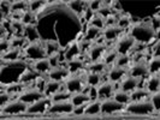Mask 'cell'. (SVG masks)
<instances>
[{
  "instance_id": "obj_24",
  "label": "cell",
  "mask_w": 160,
  "mask_h": 120,
  "mask_svg": "<svg viewBox=\"0 0 160 120\" xmlns=\"http://www.w3.org/2000/svg\"><path fill=\"white\" fill-rule=\"evenodd\" d=\"M69 7L78 17H83L89 7V1H68Z\"/></svg>"
},
{
  "instance_id": "obj_21",
  "label": "cell",
  "mask_w": 160,
  "mask_h": 120,
  "mask_svg": "<svg viewBox=\"0 0 160 120\" xmlns=\"http://www.w3.org/2000/svg\"><path fill=\"white\" fill-rule=\"evenodd\" d=\"M101 36H102V30H100V29H98L95 26H93V25H90V24L87 23V26H86L84 30H83V37H82V39L86 41H89V42H92V43H94V42H96Z\"/></svg>"
},
{
  "instance_id": "obj_12",
  "label": "cell",
  "mask_w": 160,
  "mask_h": 120,
  "mask_svg": "<svg viewBox=\"0 0 160 120\" xmlns=\"http://www.w3.org/2000/svg\"><path fill=\"white\" fill-rule=\"evenodd\" d=\"M71 73L68 70L66 65H59L56 67H52V70L49 71V73L47 74V78L49 80H56V82H62L64 83L65 80L69 78Z\"/></svg>"
},
{
  "instance_id": "obj_6",
  "label": "cell",
  "mask_w": 160,
  "mask_h": 120,
  "mask_svg": "<svg viewBox=\"0 0 160 120\" xmlns=\"http://www.w3.org/2000/svg\"><path fill=\"white\" fill-rule=\"evenodd\" d=\"M125 111L134 115H147L154 112V107L151 100H143V101H137V102H130L125 107Z\"/></svg>"
},
{
  "instance_id": "obj_23",
  "label": "cell",
  "mask_w": 160,
  "mask_h": 120,
  "mask_svg": "<svg viewBox=\"0 0 160 120\" xmlns=\"http://www.w3.org/2000/svg\"><path fill=\"white\" fill-rule=\"evenodd\" d=\"M23 36L25 37V40L28 41V43H34V42L41 41L40 34H39L36 25H25Z\"/></svg>"
},
{
  "instance_id": "obj_25",
  "label": "cell",
  "mask_w": 160,
  "mask_h": 120,
  "mask_svg": "<svg viewBox=\"0 0 160 120\" xmlns=\"http://www.w3.org/2000/svg\"><path fill=\"white\" fill-rule=\"evenodd\" d=\"M63 88H64V83L48 79L47 84H46V88H45V91H43V94H45V96H46V97H49V98H51V97L54 95V94H57L58 91H60Z\"/></svg>"
},
{
  "instance_id": "obj_10",
  "label": "cell",
  "mask_w": 160,
  "mask_h": 120,
  "mask_svg": "<svg viewBox=\"0 0 160 120\" xmlns=\"http://www.w3.org/2000/svg\"><path fill=\"white\" fill-rule=\"evenodd\" d=\"M43 97H46L45 94L40 91V90H38L36 88H27L24 90L23 93L21 94V95L18 96L17 98H19L21 101H23L24 103H27L28 106H30V104L35 103V102H38V101H40L41 98H43Z\"/></svg>"
},
{
  "instance_id": "obj_26",
  "label": "cell",
  "mask_w": 160,
  "mask_h": 120,
  "mask_svg": "<svg viewBox=\"0 0 160 120\" xmlns=\"http://www.w3.org/2000/svg\"><path fill=\"white\" fill-rule=\"evenodd\" d=\"M146 89L151 93H158L160 91V76L159 74H151L146 80Z\"/></svg>"
},
{
  "instance_id": "obj_53",
  "label": "cell",
  "mask_w": 160,
  "mask_h": 120,
  "mask_svg": "<svg viewBox=\"0 0 160 120\" xmlns=\"http://www.w3.org/2000/svg\"><path fill=\"white\" fill-rule=\"evenodd\" d=\"M73 114L75 115H83L86 113V106H81V107H75L73 109Z\"/></svg>"
},
{
  "instance_id": "obj_42",
  "label": "cell",
  "mask_w": 160,
  "mask_h": 120,
  "mask_svg": "<svg viewBox=\"0 0 160 120\" xmlns=\"http://www.w3.org/2000/svg\"><path fill=\"white\" fill-rule=\"evenodd\" d=\"M131 64H132V58L130 55H118L114 66H118V67H122V69L129 70V67L131 66Z\"/></svg>"
},
{
  "instance_id": "obj_9",
  "label": "cell",
  "mask_w": 160,
  "mask_h": 120,
  "mask_svg": "<svg viewBox=\"0 0 160 120\" xmlns=\"http://www.w3.org/2000/svg\"><path fill=\"white\" fill-rule=\"evenodd\" d=\"M28 104L24 103L23 101H21L19 98H13L11 102H8L5 107L1 108L2 114H8V115H18V114H23L28 111Z\"/></svg>"
},
{
  "instance_id": "obj_37",
  "label": "cell",
  "mask_w": 160,
  "mask_h": 120,
  "mask_svg": "<svg viewBox=\"0 0 160 120\" xmlns=\"http://www.w3.org/2000/svg\"><path fill=\"white\" fill-rule=\"evenodd\" d=\"M113 100H116L118 103L123 104V106H128L130 102H131V97H130V94L129 93H125V91H123V90H116V93H114V95L112 97Z\"/></svg>"
},
{
  "instance_id": "obj_46",
  "label": "cell",
  "mask_w": 160,
  "mask_h": 120,
  "mask_svg": "<svg viewBox=\"0 0 160 120\" xmlns=\"http://www.w3.org/2000/svg\"><path fill=\"white\" fill-rule=\"evenodd\" d=\"M46 2L47 1H29V10L34 13H38L46 5Z\"/></svg>"
},
{
  "instance_id": "obj_2",
  "label": "cell",
  "mask_w": 160,
  "mask_h": 120,
  "mask_svg": "<svg viewBox=\"0 0 160 120\" xmlns=\"http://www.w3.org/2000/svg\"><path fill=\"white\" fill-rule=\"evenodd\" d=\"M29 67V63L25 59H19L16 61H1V87L19 83L23 73Z\"/></svg>"
},
{
  "instance_id": "obj_31",
  "label": "cell",
  "mask_w": 160,
  "mask_h": 120,
  "mask_svg": "<svg viewBox=\"0 0 160 120\" xmlns=\"http://www.w3.org/2000/svg\"><path fill=\"white\" fill-rule=\"evenodd\" d=\"M151 93L143 88H138L134 90L132 93H130V97H131V102H137V101H143V100H148L151 98Z\"/></svg>"
},
{
  "instance_id": "obj_27",
  "label": "cell",
  "mask_w": 160,
  "mask_h": 120,
  "mask_svg": "<svg viewBox=\"0 0 160 120\" xmlns=\"http://www.w3.org/2000/svg\"><path fill=\"white\" fill-rule=\"evenodd\" d=\"M40 76H41L40 73H38V72L35 71L32 66H30V67L23 73V76H22V78H21V82H19V83H22V84H24V85L28 87V84H34Z\"/></svg>"
},
{
  "instance_id": "obj_41",
  "label": "cell",
  "mask_w": 160,
  "mask_h": 120,
  "mask_svg": "<svg viewBox=\"0 0 160 120\" xmlns=\"http://www.w3.org/2000/svg\"><path fill=\"white\" fill-rule=\"evenodd\" d=\"M118 55H119V54L117 53L116 49H110V50H107V52L105 53L104 58H102V61H104L107 66H114Z\"/></svg>"
},
{
  "instance_id": "obj_3",
  "label": "cell",
  "mask_w": 160,
  "mask_h": 120,
  "mask_svg": "<svg viewBox=\"0 0 160 120\" xmlns=\"http://www.w3.org/2000/svg\"><path fill=\"white\" fill-rule=\"evenodd\" d=\"M129 35L136 41V43L142 45H149L153 41L157 40L158 31L153 28L151 22H144V21H137L130 26Z\"/></svg>"
},
{
  "instance_id": "obj_17",
  "label": "cell",
  "mask_w": 160,
  "mask_h": 120,
  "mask_svg": "<svg viewBox=\"0 0 160 120\" xmlns=\"http://www.w3.org/2000/svg\"><path fill=\"white\" fill-rule=\"evenodd\" d=\"M123 32H124V30L120 29L117 24L116 25H110V26H106L102 30V37L105 39L106 42H113V41L117 42V40L123 36Z\"/></svg>"
},
{
  "instance_id": "obj_13",
  "label": "cell",
  "mask_w": 160,
  "mask_h": 120,
  "mask_svg": "<svg viewBox=\"0 0 160 120\" xmlns=\"http://www.w3.org/2000/svg\"><path fill=\"white\" fill-rule=\"evenodd\" d=\"M98 100L100 101H105V100H108V98H112L116 90H114V83L110 82V80H106L102 82L98 88Z\"/></svg>"
},
{
  "instance_id": "obj_52",
  "label": "cell",
  "mask_w": 160,
  "mask_h": 120,
  "mask_svg": "<svg viewBox=\"0 0 160 120\" xmlns=\"http://www.w3.org/2000/svg\"><path fill=\"white\" fill-rule=\"evenodd\" d=\"M152 56H160V39L154 43V47L152 48Z\"/></svg>"
},
{
  "instance_id": "obj_45",
  "label": "cell",
  "mask_w": 160,
  "mask_h": 120,
  "mask_svg": "<svg viewBox=\"0 0 160 120\" xmlns=\"http://www.w3.org/2000/svg\"><path fill=\"white\" fill-rule=\"evenodd\" d=\"M11 2L12 1H5V0L0 2V12L2 18H8L11 16Z\"/></svg>"
},
{
  "instance_id": "obj_16",
  "label": "cell",
  "mask_w": 160,
  "mask_h": 120,
  "mask_svg": "<svg viewBox=\"0 0 160 120\" xmlns=\"http://www.w3.org/2000/svg\"><path fill=\"white\" fill-rule=\"evenodd\" d=\"M123 109H125V106L118 103L113 98L101 101V113L102 114H114V113L122 112Z\"/></svg>"
},
{
  "instance_id": "obj_14",
  "label": "cell",
  "mask_w": 160,
  "mask_h": 120,
  "mask_svg": "<svg viewBox=\"0 0 160 120\" xmlns=\"http://www.w3.org/2000/svg\"><path fill=\"white\" fill-rule=\"evenodd\" d=\"M75 109L71 101H63V102H52L48 113L51 114H71Z\"/></svg>"
},
{
  "instance_id": "obj_30",
  "label": "cell",
  "mask_w": 160,
  "mask_h": 120,
  "mask_svg": "<svg viewBox=\"0 0 160 120\" xmlns=\"http://www.w3.org/2000/svg\"><path fill=\"white\" fill-rule=\"evenodd\" d=\"M84 61L80 58H77V59H73V60H70V61H68L66 63V67H68V70L70 71L71 74H76V73H80L83 69H84Z\"/></svg>"
},
{
  "instance_id": "obj_20",
  "label": "cell",
  "mask_w": 160,
  "mask_h": 120,
  "mask_svg": "<svg viewBox=\"0 0 160 120\" xmlns=\"http://www.w3.org/2000/svg\"><path fill=\"white\" fill-rule=\"evenodd\" d=\"M140 82L141 80L135 78V77H132V76H127L124 79L122 80L119 83V89L120 90H123V91H125V93H132L134 90H136V89L140 88Z\"/></svg>"
},
{
  "instance_id": "obj_38",
  "label": "cell",
  "mask_w": 160,
  "mask_h": 120,
  "mask_svg": "<svg viewBox=\"0 0 160 120\" xmlns=\"http://www.w3.org/2000/svg\"><path fill=\"white\" fill-rule=\"evenodd\" d=\"M71 96L72 94L70 91H68L65 87L60 91H58L57 94L51 97V100H52V102H63V101H70L71 100Z\"/></svg>"
},
{
  "instance_id": "obj_28",
  "label": "cell",
  "mask_w": 160,
  "mask_h": 120,
  "mask_svg": "<svg viewBox=\"0 0 160 120\" xmlns=\"http://www.w3.org/2000/svg\"><path fill=\"white\" fill-rule=\"evenodd\" d=\"M43 46H45L46 53H47V58L57 55V54H59V53H62L64 50L62 48V46L56 41H43Z\"/></svg>"
},
{
  "instance_id": "obj_19",
  "label": "cell",
  "mask_w": 160,
  "mask_h": 120,
  "mask_svg": "<svg viewBox=\"0 0 160 120\" xmlns=\"http://www.w3.org/2000/svg\"><path fill=\"white\" fill-rule=\"evenodd\" d=\"M78 41L71 43L70 46H68V47L64 49L63 55H64V60L66 63L70 61V60H73V59H77V58H80V56L82 55V50H81V48H80V42H78Z\"/></svg>"
},
{
  "instance_id": "obj_32",
  "label": "cell",
  "mask_w": 160,
  "mask_h": 120,
  "mask_svg": "<svg viewBox=\"0 0 160 120\" xmlns=\"http://www.w3.org/2000/svg\"><path fill=\"white\" fill-rule=\"evenodd\" d=\"M22 55H23V50L22 49L11 48L5 54H1V61H16V60L22 59L21 58Z\"/></svg>"
},
{
  "instance_id": "obj_34",
  "label": "cell",
  "mask_w": 160,
  "mask_h": 120,
  "mask_svg": "<svg viewBox=\"0 0 160 120\" xmlns=\"http://www.w3.org/2000/svg\"><path fill=\"white\" fill-rule=\"evenodd\" d=\"M107 65L105 64L102 60L95 61V63H89L87 66V72H93V73H99V74H104L107 71Z\"/></svg>"
},
{
  "instance_id": "obj_51",
  "label": "cell",
  "mask_w": 160,
  "mask_h": 120,
  "mask_svg": "<svg viewBox=\"0 0 160 120\" xmlns=\"http://www.w3.org/2000/svg\"><path fill=\"white\" fill-rule=\"evenodd\" d=\"M102 2L104 1H89V10L96 13L100 10V7L102 6Z\"/></svg>"
},
{
  "instance_id": "obj_54",
  "label": "cell",
  "mask_w": 160,
  "mask_h": 120,
  "mask_svg": "<svg viewBox=\"0 0 160 120\" xmlns=\"http://www.w3.org/2000/svg\"><path fill=\"white\" fill-rule=\"evenodd\" d=\"M159 76H160V73H159Z\"/></svg>"
},
{
  "instance_id": "obj_5",
  "label": "cell",
  "mask_w": 160,
  "mask_h": 120,
  "mask_svg": "<svg viewBox=\"0 0 160 120\" xmlns=\"http://www.w3.org/2000/svg\"><path fill=\"white\" fill-rule=\"evenodd\" d=\"M64 87L71 94H77V93H83L84 88L87 87L86 83V76L83 77L81 73L76 74H70L69 78L64 82Z\"/></svg>"
},
{
  "instance_id": "obj_43",
  "label": "cell",
  "mask_w": 160,
  "mask_h": 120,
  "mask_svg": "<svg viewBox=\"0 0 160 120\" xmlns=\"http://www.w3.org/2000/svg\"><path fill=\"white\" fill-rule=\"evenodd\" d=\"M88 24L93 25V26H95V28L100 29V30H104L105 28H106V19L102 18L101 16H99L98 13H95Z\"/></svg>"
},
{
  "instance_id": "obj_55",
  "label": "cell",
  "mask_w": 160,
  "mask_h": 120,
  "mask_svg": "<svg viewBox=\"0 0 160 120\" xmlns=\"http://www.w3.org/2000/svg\"><path fill=\"white\" fill-rule=\"evenodd\" d=\"M159 12H160V11H159Z\"/></svg>"
},
{
  "instance_id": "obj_29",
  "label": "cell",
  "mask_w": 160,
  "mask_h": 120,
  "mask_svg": "<svg viewBox=\"0 0 160 120\" xmlns=\"http://www.w3.org/2000/svg\"><path fill=\"white\" fill-rule=\"evenodd\" d=\"M70 101L73 104V107H81V106H87L92 100H90V97L88 96V94L77 93V94H72Z\"/></svg>"
},
{
  "instance_id": "obj_36",
  "label": "cell",
  "mask_w": 160,
  "mask_h": 120,
  "mask_svg": "<svg viewBox=\"0 0 160 120\" xmlns=\"http://www.w3.org/2000/svg\"><path fill=\"white\" fill-rule=\"evenodd\" d=\"M29 11V1H12L11 2V13L23 15Z\"/></svg>"
},
{
  "instance_id": "obj_39",
  "label": "cell",
  "mask_w": 160,
  "mask_h": 120,
  "mask_svg": "<svg viewBox=\"0 0 160 120\" xmlns=\"http://www.w3.org/2000/svg\"><path fill=\"white\" fill-rule=\"evenodd\" d=\"M10 45H11V48H16V49H22L23 50L24 48L27 47L28 45V41L25 40L24 36H12L10 39Z\"/></svg>"
},
{
  "instance_id": "obj_18",
  "label": "cell",
  "mask_w": 160,
  "mask_h": 120,
  "mask_svg": "<svg viewBox=\"0 0 160 120\" xmlns=\"http://www.w3.org/2000/svg\"><path fill=\"white\" fill-rule=\"evenodd\" d=\"M128 74H129V70H127V69H122V67H118V66H111L110 70L107 71L108 80L112 82V83L122 82Z\"/></svg>"
},
{
  "instance_id": "obj_7",
  "label": "cell",
  "mask_w": 160,
  "mask_h": 120,
  "mask_svg": "<svg viewBox=\"0 0 160 120\" xmlns=\"http://www.w3.org/2000/svg\"><path fill=\"white\" fill-rule=\"evenodd\" d=\"M135 46H136V41L129 34H127L117 40L116 45H114V49L117 50V53L119 55H130V53L134 50Z\"/></svg>"
},
{
  "instance_id": "obj_35",
  "label": "cell",
  "mask_w": 160,
  "mask_h": 120,
  "mask_svg": "<svg viewBox=\"0 0 160 120\" xmlns=\"http://www.w3.org/2000/svg\"><path fill=\"white\" fill-rule=\"evenodd\" d=\"M101 113V101L100 100H93L86 106V115H96Z\"/></svg>"
},
{
  "instance_id": "obj_50",
  "label": "cell",
  "mask_w": 160,
  "mask_h": 120,
  "mask_svg": "<svg viewBox=\"0 0 160 120\" xmlns=\"http://www.w3.org/2000/svg\"><path fill=\"white\" fill-rule=\"evenodd\" d=\"M0 49H1V54H5L6 52H8L11 49V45H10V40L8 39H4V40L0 41Z\"/></svg>"
},
{
  "instance_id": "obj_4",
  "label": "cell",
  "mask_w": 160,
  "mask_h": 120,
  "mask_svg": "<svg viewBox=\"0 0 160 120\" xmlns=\"http://www.w3.org/2000/svg\"><path fill=\"white\" fill-rule=\"evenodd\" d=\"M23 56L25 60H30L32 63L38 61L41 59L47 58V53L43 46V42H34V43H28L27 47L23 49Z\"/></svg>"
},
{
  "instance_id": "obj_22",
  "label": "cell",
  "mask_w": 160,
  "mask_h": 120,
  "mask_svg": "<svg viewBox=\"0 0 160 120\" xmlns=\"http://www.w3.org/2000/svg\"><path fill=\"white\" fill-rule=\"evenodd\" d=\"M32 67L38 73H40L41 76H43V74L47 76L48 73H49V71L52 70V65L49 63V59L48 58H45V59H41V60L32 63Z\"/></svg>"
},
{
  "instance_id": "obj_15",
  "label": "cell",
  "mask_w": 160,
  "mask_h": 120,
  "mask_svg": "<svg viewBox=\"0 0 160 120\" xmlns=\"http://www.w3.org/2000/svg\"><path fill=\"white\" fill-rule=\"evenodd\" d=\"M51 104H52V100L49 97H43V98H41L40 101L30 104L28 107L27 113H29V114H42V113L46 112L48 113Z\"/></svg>"
},
{
  "instance_id": "obj_8",
  "label": "cell",
  "mask_w": 160,
  "mask_h": 120,
  "mask_svg": "<svg viewBox=\"0 0 160 120\" xmlns=\"http://www.w3.org/2000/svg\"><path fill=\"white\" fill-rule=\"evenodd\" d=\"M129 76H132L140 80L148 78L151 76L149 70H148V61L147 60L134 61L131 66L129 67Z\"/></svg>"
},
{
  "instance_id": "obj_44",
  "label": "cell",
  "mask_w": 160,
  "mask_h": 120,
  "mask_svg": "<svg viewBox=\"0 0 160 120\" xmlns=\"http://www.w3.org/2000/svg\"><path fill=\"white\" fill-rule=\"evenodd\" d=\"M22 23L24 25H36V13L32 12L30 10L24 12L22 16Z\"/></svg>"
},
{
  "instance_id": "obj_1",
  "label": "cell",
  "mask_w": 160,
  "mask_h": 120,
  "mask_svg": "<svg viewBox=\"0 0 160 120\" xmlns=\"http://www.w3.org/2000/svg\"><path fill=\"white\" fill-rule=\"evenodd\" d=\"M36 28L41 41H56L63 49L78 41L83 24L65 1H47L36 13Z\"/></svg>"
},
{
  "instance_id": "obj_11",
  "label": "cell",
  "mask_w": 160,
  "mask_h": 120,
  "mask_svg": "<svg viewBox=\"0 0 160 120\" xmlns=\"http://www.w3.org/2000/svg\"><path fill=\"white\" fill-rule=\"evenodd\" d=\"M106 52H107L106 42H104V43H101V42H94L88 52V58L89 60H90V63H95V61L102 60V58H104Z\"/></svg>"
},
{
  "instance_id": "obj_33",
  "label": "cell",
  "mask_w": 160,
  "mask_h": 120,
  "mask_svg": "<svg viewBox=\"0 0 160 120\" xmlns=\"http://www.w3.org/2000/svg\"><path fill=\"white\" fill-rule=\"evenodd\" d=\"M86 83H87L88 87L98 88L102 83V74L93 73V72H87V74H86Z\"/></svg>"
},
{
  "instance_id": "obj_40",
  "label": "cell",
  "mask_w": 160,
  "mask_h": 120,
  "mask_svg": "<svg viewBox=\"0 0 160 120\" xmlns=\"http://www.w3.org/2000/svg\"><path fill=\"white\" fill-rule=\"evenodd\" d=\"M148 70L151 74L160 73V56H151L148 59Z\"/></svg>"
},
{
  "instance_id": "obj_48",
  "label": "cell",
  "mask_w": 160,
  "mask_h": 120,
  "mask_svg": "<svg viewBox=\"0 0 160 120\" xmlns=\"http://www.w3.org/2000/svg\"><path fill=\"white\" fill-rule=\"evenodd\" d=\"M11 101H12V96L10 95L8 93H6L5 90L1 89V94H0V104H1V108L5 107Z\"/></svg>"
},
{
  "instance_id": "obj_49",
  "label": "cell",
  "mask_w": 160,
  "mask_h": 120,
  "mask_svg": "<svg viewBox=\"0 0 160 120\" xmlns=\"http://www.w3.org/2000/svg\"><path fill=\"white\" fill-rule=\"evenodd\" d=\"M149 100H151V102L153 103L154 111H160V91L152 94Z\"/></svg>"
},
{
  "instance_id": "obj_47",
  "label": "cell",
  "mask_w": 160,
  "mask_h": 120,
  "mask_svg": "<svg viewBox=\"0 0 160 120\" xmlns=\"http://www.w3.org/2000/svg\"><path fill=\"white\" fill-rule=\"evenodd\" d=\"M47 82H48V78L43 77V76H40V77L36 79V82L34 83V85H32V87L43 93V91H45V88H46V84H47Z\"/></svg>"
}]
</instances>
